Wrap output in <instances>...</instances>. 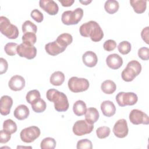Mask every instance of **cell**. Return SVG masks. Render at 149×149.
<instances>
[{"label": "cell", "mask_w": 149, "mask_h": 149, "mask_svg": "<svg viewBox=\"0 0 149 149\" xmlns=\"http://www.w3.org/2000/svg\"><path fill=\"white\" fill-rule=\"evenodd\" d=\"M81 36L84 37H90L94 42H98L104 37V33L97 22L91 20L81 24L79 29Z\"/></svg>", "instance_id": "6da1fadb"}, {"label": "cell", "mask_w": 149, "mask_h": 149, "mask_svg": "<svg viewBox=\"0 0 149 149\" xmlns=\"http://www.w3.org/2000/svg\"><path fill=\"white\" fill-rule=\"evenodd\" d=\"M46 96L49 101L54 102L55 109L58 112H65L68 109V100L63 93L51 88L47 91Z\"/></svg>", "instance_id": "7a4b0ae2"}, {"label": "cell", "mask_w": 149, "mask_h": 149, "mask_svg": "<svg viewBox=\"0 0 149 149\" xmlns=\"http://www.w3.org/2000/svg\"><path fill=\"white\" fill-rule=\"evenodd\" d=\"M141 71V65L138 61H130L121 73L122 79L127 82L133 81Z\"/></svg>", "instance_id": "3957f363"}, {"label": "cell", "mask_w": 149, "mask_h": 149, "mask_svg": "<svg viewBox=\"0 0 149 149\" xmlns=\"http://www.w3.org/2000/svg\"><path fill=\"white\" fill-rule=\"evenodd\" d=\"M0 30L2 34L9 39H16L19 36L17 27L10 23V20L5 16L0 17Z\"/></svg>", "instance_id": "277c9868"}, {"label": "cell", "mask_w": 149, "mask_h": 149, "mask_svg": "<svg viewBox=\"0 0 149 149\" xmlns=\"http://www.w3.org/2000/svg\"><path fill=\"white\" fill-rule=\"evenodd\" d=\"M83 16V10L80 8H77L74 10H66L63 12L61 20L64 24H77Z\"/></svg>", "instance_id": "5b68a950"}, {"label": "cell", "mask_w": 149, "mask_h": 149, "mask_svg": "<svg viewBox=\"0 0 149 149\" xmlns=\"http://www.w3.org/2000/svg\"><path fill=\"white\" fill-rule=\"evenodd\" d=\"M69 90L73 93H79L86 91L90 86L89 81L85 78L72 77L68 83Z\"/></svg>", "instance_id": "8992f818"}, {"label": "cell", "mask_w": 149, "mask_h": 149, "mask_svg": "<svg viewBox=\"0 0 149 149\" xmlns=\"http://www.w3.org/2000/svg\"><path fill=\"white\" fill-rule=\"evenodd\" d=\"M40 133V129L37 126H32L23 129L20 133V136L23 142L30 143L37 139Z\"/></svg>", "instance_id": "52a82bcc"}, {"label": "cell", "mask_w": 149, "mask_h": 149, "mask_svg": "<svg viewBox=\"0 0 149 149\" xmlns=\"http://www.w3.org/2000/svg\"><path fill=\"white\" fill-rule=\"evenodd\" d=\"M138 100L137 95L132 92H120L116 96V101L120 107L133 105Z\"/></svg>", "instance_id": "ba28073f"}, {"label": "cell", "mask_w": 149, "mask_h": 149, "mask_svg": "<svg viewBox=\"0 0 149 149\" xmlns=\"http://www.w3.org/2000/svg\"><path fill=\"white\" fill-rule=\"evenodd\" d=\"M93 129V124L88 123L86 120H79L74 123L72 130L75 135L81 136L90 133Z\"/></svg>", "instance_id": "9c48e42d"}, {"label": "cell", "mask_w": 149, "mask_h": 149, "mask_svg": "<svg viewBox=\"0 0 149 149\" xmlns=\"http://www.w3.org/2000/svg\"><path fill=\"white\" fill-rule=\"evenodd\" d=\"M17 54L20 57L32 59L37 55V49L34 45L22 42L17 48Z\"/></svg>", "instance_id": "30bf717a"}, {"label": "cell", "mask_w": 149, "mask_h": 149, "mask_svg": "<svg viewBox=\"0 0 149 149\" xmlns=\"http://www.w3.org/2000/svg\"><path fill=\"white\" fill-rule=\"evenodd\" d=\"M129 120L133 125H148L149 118L148 115L143 111L134 109L129 113Z\"/></svg>", "instance_id": "8fae6325"}, {"label": "cell", "mask_w": 149, "mask_h": 149, "mask_svg": "<svg viewBox=\"0 0 149 149\" xmlns=\"http://www.w3.org/2000/svg\"><path fill=\"white\" fill-rule=\"evenodd\" d=\"M113 132L118 138L125 137L129 132L126 120L125 119H121L116 121L113 127Z\"/></svg>", "instance_id": "7c38bea8"}, {"label": "cell", "mask_w": 149, "mask_h": 149, "mask_svg": "<svg viewBox=\"0 0 149 149\" xmlns=\"http://www.w3.org/2000/svg\"><path fill=\"white\" fill-rule=\"evenodd\" d=\"M39 5L41 8L50 15H55L58 12V5L52 0H40Z\"/></svg>", "instance_id": "4fadbf2b"}, {"label": "cell", "mask_w": 149, "mask_h": 149, "mask_svg": "<svg viewBox=\"0 0 149 149\" xmlns=\"http://www.w3.org/2000/svg\"><path fill=\"white\" fill-rule=\"evenodd\" d=\"M8 86L9 88L13 91H20L25 86V80L20 75H15L9 80Z\"/></svg>", "instance_id": "5bb4252c"}, {"label": "cell", "mask_w": 149, "mask_h": 149, "mask_svg": "<svg viewBox=\"0 0 149 149\" xmlns=\"http://www.w3.org/2000/svg\"><path fill=\"white\" fill-rule=\"evenodd\" d=\"M107 66L112 69H118L120 68L123 64L122 58L116 54L109 55L106 59Z\"/></svg>", "instance_id": "9a60e30c"}, {"label": "cell", "mask_w": 149, "mask_h": 149, "mask_svg": "<svg viewBox=\"0 0 149 149\" xmlns=\"http://www.w3.org/2000/svg\"><path fill=\"white\" fill-rule=\"evenodd\" d=\"M13 105V100L10 96L3 95L0 100V112L2 115H7L10 113Z\"/></svg>", "instance_id": "2e32d148"}, {"label": "cell", "mask_w": 149, "mask_h": 149, "mask_svg": "<svg viewBox=\"0 0 149 149\" xmlns=\"http://www.w3.org/2000/svg\"><path fill=\"white\" fill-rule=\"evenodd\" d=\"M66 48H65L59 44L56 41L49 42L45 45L46 52L51 56H56L60 53L63 52Z\"/></svg>", "instance_id": "e0dca14e"}, {"label": "cell", "mask_w": 149, "mask_h": 149, "mask_svg": "<svg viewBox=\"0 0 149 149\" xmlns=\"http://www.w3.org/2000/svg\"><path fill=\"white\" fill-rule=\"evenodd\" d=\"M82 60L84 64L90 68L94 67L96 65L98 62L97 55L93 51H86L82 56Z\"/></svg>", "instance_id": "ac0fdd59"}, {"label": "cell", "mask_w": 149, "mask_h": 149, "mask_svg": "<svg viewBox=\"0 0 149 149\" xmlns=\"http://www.w3.org/2000/svg\"><path fill=\"white\" fill-rule=\"evenodd\" d=\"M101 110L104 116L111 117L115 113L116 107L113 102L107 100L103 101L101 103Z\"/></svg>", "instance_id": "d6986e66"}, {"label": "cell", "mask_w": 149, "mask_h": 149, "mask_svg": "<svg viewBox=\"0 0 149 149\" xmlns=\"http://www.w3.org/2000/svg\"><path fill=\"white\" fill-rule=\"evenodd\" d=\"M29 113L30 111L28 107L24 104H21L17 106L13 112L14 116L20 120L26 119L29 116Z\"/></svg>", "instance_id": "ffe728a7"}, {"label": "cell", "mask_w": 149, "mask_h": 149, "mask_svg": "<svg viewBox=\"0 0 149 149\" xmlns=\"http://www.w3.org/2000/svg\"><path fill=\"white\" fill-rule=\"evenodd\" d=\"M99 116V112L95 108H88L87 109L85 113L86 120L91 124H94L98 120Z\"/></svg>", "instance_id": "44dd1931"}, {"label": "cell", "mask_w": 149, "mask_h": 149, "mask_svg": "<svg viewBox=\"0 0 149 149\" xmlns=\"http://www.w3.org/2000/svg\"><path fill=\"white\" fill-rule=\"evenodd\" d=\"M130 3L134 11L139 14L144 12L147 8V1L144 0H131Z\"/></svg>", "instance_id": "7402d4cb"}, {"label": "cell", "mask_w": 149, "mask_h": 149, "mask_svg": "<svg viewBox=\"0 0 149 149\" xmlns=\"http://www.w3.org/2000/svg\"><path fill=\"white\" fill-rule=\"evenodd\" d=\"M65 81V74L61 71L54 72L50 77V83L53 86H59L63 84Z\"/></svg>", "instance_id": "603a6c76"}, {"label": "cell", "mask_w": 149, "mask_h": 149, "mask_svg": "<svg viewBox=\"0 0 149 149\" xmlns=\"http://www.w3.org/2000/svg\"><path fill=\"white\" fill-rule=\"evenodd\" d=\"M87 110L86 103L82 100H78L74 102L73 106V111L74 113L79 116L85 114Z\"/></svg>", "instance_id": "cb8c5ba5"}, {"label": "cell", "mask_w": 149, "mask_h": 149, "mask_svg": "<svg viewBox=\"0 0 149 149\" xmlns=\"http://www.w3.org/2000/svg\"><path fill=\"white\" fill-rule=\"evenodd\" d=\"M101 88L105 94H111L115 91L116 85L113 81L107 80L102 82L101 86Z\"/></svg>", "instance_id": "d4e9b609"}, {"label": "cell", "mask_w": 149, "mask_h": 149, "mask_svg": "<svg viewBox=\"0 0 149 149\" xmlns=\"http://www.w3.org/2000/svg\"><path fill=\"white\" fill-rule=\"evenodd\" d=\"M56 42L61 46L66 48L73 41V37L69 33H63L60 34L56 40Z\"/></svg>", "instance_id": "484cf974"}, {"label": "cell", "mask_w": 149, "mask_h": 149, "mask_svg": "<svg viewBox=\"0 0 149 149\" xmlns=\"http://www.w3.org/2000/svg\"><path fill=\"white\" fill-rule=\"evenodd\" d=\"M119 5L117 1L108 0L104 4V9L109 14H113L119 9Z\"/></svg>", "instance_id": "4316f807"}, {"label": "cell", "mask_w": 149, "mask_h": 149, "mask_svg": "<svg viewBox=\"0 0 149 149\" xmlns=\"http://www.w3.org/2000/svg\"><path fill=\"white\" fill-rule=\"evenodd\" d=\"M32 109L36 113H41L44 112L47 107V104L45 101L40 98L33 104H31Z\"/></svg>", "instance_id": "83f0119b"}, {"label": "cell", "mask_w": 149, "mask_h": 149, "mask_svg": "<svg viewBox=\"0 0 149 149\" xmlns=\"http://www.w3.org/2000/svg\"><path fill=\"white\" fill-rule=\"evenodd\" d=\"M56 141L52 137H46L44 139L40 144L41 149H54L56 147Z\"/></svg>", "instance_id": "f1b7e54d"}, {"label": "cell", "mask_w": 149, "mask_h": 149, "mask_svg": "<svg viewBox=\"0 0 149 149\" xmlns=\"http://www.w3.org/2000/svg\"><path fill=\"white\" fill-rule=\"evenodd\" d=\"M22 31L23 34L33 33L36 34L37 30V26L30 20L25 21L22 24Z\"/></svg>", "instance_id": "f546056e"}, {"label": "cell", "mask_w": 149, "mask_h": 149, "mask_svg": "<svg viewBox=\"0 0 149 149\" xmlns=\"http://www.w3.org/2000/svg\"><path fill=\"white\" fill-rule=\"evenodd\" d=\"M3 129L13 134L17 130L16 123L12 119H6L3 123Z\"/></svg>", "instance_id": "4dcf8cb0"}, {"label": "cell", "mask_w": 149, "mask_h": 149, "mask_svg": "<svg viewBox=\"0 0 149 149\" xmlns=\"http://www.w3.org/2000/svg\"><path fill=\"white\" fill-rule=\"evenodd\" d=\"M41 97L40 93L37 90H33L29 91L26 96V99L27 102L30 104H33L34 102L39 100Z\"/></svg>", "instance_id": "1f68e13d"}, {"label": "cell", "mask_w": 149, "mask_h": 149, "mask_svg": "<svg viewBox=\"0 0 149 149\" xmlns=\"http://www.w3.org/2000/svg\"><path fill=\"white\" fill-rule=\"evenodd\" d=\"M131 44L127 41H123L120 42L118 46V49L119 52L123 55H126L129 54L131 51Z\"/></svg>", "instance_id": "d6a6232c"}, {"label": "cell", "mask_w": 149, "mask_h": 149, "mask_svg": "<svg viewBox=\"0 0 149 149\" xmlns=\"http://www.w3.org/2000/svg\"><path fill=\"white\" fill-rule=\"evenodd\" d=\"M17 44L15 42H8L4 47V50L6 54L9 56H14L17 54Z\"/></svg>", "instance_id": "836d02e7"}, {"label": "cell", "mask_w": 149, "mask_h": 149, "mask_svg": "<svg viewBox=\"0 0 149 149\" xmlns=\"http://www.w3.org/2000/svg\"><path fill=\"white\" fill-rule=\"evenodd\" d=\"M22 41L24 43L33 45L37 41L36 35L33 33H25L22 36Z\"/></svg>", "instance_id": "e575fe53"}, {"label": "cell", "mask_w": 149, "mask_h": 149, "mask_svg": "<svg viewBox=\"0 0 149 149\" xmlns=\"http://www.w3.org/2000/svg\"><path fill=\"white\" fill-rule=\"evenodd\" d=\"M111 132L110 128L107 126H101L96 130V134L99 139H104L107 137Z\"/></svg>", "instance_id": "d590c367"}, {"label": "cell", "mask_w": 149, "mask_h": 149, "mask_svg": "<svg viewBox=\"0 0 149 149\" xmlns=\"http://www.w3.org/2000/svg\"><path fill=\"white\" fill-rule=\"evenodd\" d=\"M77 149H91L93 144L90 140L88 139H81L77 141Z\"/></svg>", "instance_id": "8d00e7d4"}, {"label": "cell", "mask_w": 149, "mask_h": 149, "mask_svg": "<svg viewBox=\"0 0 149 149\" xmlns=\"http://www.w3.org/2000/svg\"><path fill=\"white\" fill-rule=\"evenodd\" d=\"M139 57L144 61L149 59V49L147 47H141L138 50Z\"/></svg>", "instance_id": "74e56055"}, {"label": "cell", "mask_w": 149, "mask_h": 149, "mask_svg": "<svg viewBox=\"0 0 149 149\" xmlns=\"http://www.w3.org/2000/svg\"><path fill=\"white\" fill-rule=\"evenodd\" d=\"M31 17L37 22L40 23L43 20L44 16L43 14L38 9H34L31 12Z\"/></svg>", "instance_id": "f35d334b"}, {"label": "cell", "mask_w": 149, "mask_h": 149, "mask_svg": "<svg viewBox=\"0 0 149 149\" xmlns=\"http://www.w3.org/2000/svg\"><path fill=\"white\" fill-rule=\"evenodd\" d=\"M104 49L107 51H112L116 47V42L113 40H108L105 41L103 45Z\"/></svg>", "instance_id": "ab89813d"}, {"label": "cell", "mask_w": 149, "mask_h": 149, "mask_svg": "<svg viewBox=\"0 0 149 149\" xmlns=\"http://www.w3.org/2000/svg\"><path fill=\"white\" fill-rule=\"evenodd\" d=\"M11 137V134L5 130H1L0 132V143H6L9 141Z\"/></svg>", "instance_id": "60d3db41"}, {"label": "cell", "mask_w": 149, "mask_h": 149, "mask_svg": "<svg viewBox=\"0 0 149 149\" xmlns=\"http://www.w3.org/2000/svg\"><path fill=\"white\" fill-rule=\"evenodd\" d=\"M8 64L6 59L3 58H0V74H2L5 73L8 69Z\"/></svg>", "instance_id": "b9f144b4"}, {"label": "cell", "mask_w": 149, "mask_h": 149, "mask_svg": "<svg viewBox=\"0 0 149 149\" xmlns=\"http://www.w3.org/2000/svg\"><path fill=\"white\" fill-rule=\"evenodd\" d=\"M148 33H149V27L147 26L144 28L141 33V36L143 41L147 44H149L148 41Z\"/></svg>", "instance_id": "7bdbcfd3"}, {"label": "cell", "mask_w": 149, "mask_h": 149, "mask_svg": "<svg viewBox=\"0 0 149 149\" xmlns=\"http://www.w3.org/2000/svg\"><path fill=\"white\" fill-rule=\"evenodd\" d=\"M59 2L62 4L63 6L68 7L70 6L74 2V0H59Z\"/></svg>", "instance_id": "ee69618b"}, {"label": "cell", "mask_w": 149, "mask_h": 149, "mask_svg": "<svg viewBox=\"0 0 149 149\" xmlns=\"http://www.w3.org/2000/svg\"><path fill=\"white\" fill-rule=\"evenodd\" d=\"M91 1H80V2L81 3H83L84 5H87V4H88L89 3H90Z\"/></svg>", "instance_id": "f6af8a7d"}]
</instances>
